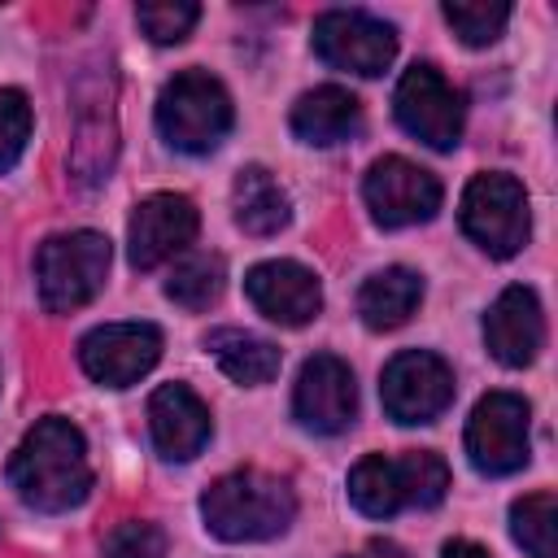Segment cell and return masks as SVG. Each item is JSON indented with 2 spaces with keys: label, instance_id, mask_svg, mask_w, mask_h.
<instances>
[{
  "label": "cell",
  "instance_id": "obj_1",
  "mask_svg": "<svg viewBox=\"0 0 558 558\" xmlns=\"http://www.w3.org/2000/svg\"><path fill=\"white\" fill-rule=\"evenodd\" d=\"M9 484L26 506L44 514L83 506L92 493V462H87L83 432L57 414L39 418L9 458Z\"/></svg>",
  "mask_w": 558,
  "mask_h": 558
},
{
  "label": "cell",
  "instance_id": "obj_2",
  "mask_svg": "<svg viewBox=\"0 0 558 558\" xmlns=\"http://www.w3.org/2000/svg\"><path fill=\"white\" fill-rule=\"evenodd\" d=\"M201 519L218 541H270L296 519V493L283 475L244 466L218 475L201 497Z\"/></svg>",
  "mask_w": 558,
  "mask_h": 558
},
{
  "label": "cell",
  "instance_id": "obj_3",
  "mask_svg": "<svg viewBox=\"0 0 558 558\" xmlns=\"http://www.w3.org/2000/svg\"><path fill=\"white\" fill-rule=\"evenodd\" d=\"M449 488V466L440 453L432 449H405L397 458L384 453H366L353 471H349V497L362 514L371 519H388L405 506H436Z\"/></svg>",
  "mask_w": 558,
  "mask_h": 558
},
{
  "label": "cell",
  "instance_id": "obj_4",
  "mask_svg": "<svg viewBox=\"0 0 558 558\" xmlns=\"http://www.w3.org/2000/svg\"><path fill=\"white\" fill-rule=\"evenodd\" d=\"M109 279V240L100 231L48 235L35 253V288L48 314H70L87 305Z\"/></svg>",
  "mask_w": 558,
  "mask_h": 558
},
{
  "label": "cell",
  "instance_id": "obj_5",
  "mask_svg": "<svg viewBox=\"0 0 558 558\" xmlns=\"http://www.w3.org/2000/svg\"><path fill=\"white\" fill-rule=\"evenodd\" d=\"M231 96L205 70L174 74L157 96V131L179 153H209L231 131Z\"/></svg>",
  "mask_w": 558,
  "mask_h": 558
},
{
  "label": "cell",
  "instance_id": "obj_6",
  "mask_svg": "<svg viewBox=\"0 0 558 558\" xmlns=\"http://www.w3.org/2000/svg\"><path fill=\"white\" fill-rule=\"evenodd\" d=\"M458 222L488 257H514L527 244V227H532L523 183L501 170L475 174L462 192Z\"/></svg>",
  "mask_w": 558,
  "mask_h": 558
},
{
  "label": "cell",
  "instance_id": "obj_7",
  "mask_svg": "<svg viewBox=\"0 0 558 558\" xmlns=\"http://www.w3.org/2000/svg\"><path fill=\"white\" fill-rule=\"evenodd\" d=\"M314 52L331 70H349L362 78H375L392 65L397 57V31L362 9H327L314 17Z\"/></svg>",
  "mask_w": 558,
  "mask_h": 558
},
{
  "label": "cell",
  "instance_id": "obj_8",
  "mask_svg": "<svg viewBox=\"0 0 558 558\" xmlns=\"http://www.w3.org/2000/svg\"><path fill=\"white\" fill-rule=\"evenodd\" d=\"M532 410L519 392H488L466 418V458L480 475H510L527 462Z\"/></svg>",
  "mask_w": 558,
  "mask_h": 558
},
{
  "label": "cell",
  "instance_id": "obj_9",
  "mask_svg": "<svg viewBox=\"0 0 558 558\" xmlns=\"http://www.w3.org/2000/svg\"><path fill=\"white\" fill-rule=\"evenodd\" d=\"M392 109H397V122L414 140H423L427 148H453L462 140V96L427 61H414L401 74L397 96H392Z\"/></svg>",
  "mask_w": 558,
  "mask_h": 558
},
{
  "label": "cell",
  "instance_id": "obj_10",
  "mask_svg": "<svg viewBox=\"0 0 558 558\" xmlns=\"http://www.w3.org/2000/svg\"><path fill=\"white\" fill-rule=\"evenodd\" d=\"M379 397L397 423H432L453 401V371L427 349H405L384 366Z\"/></svg>",
  "mask_w": 558,
  "mask_h": 558
},
{
  "label": "cell",
  "instance_id": "obj_11",
  "mask_svg": "<svg viewBox=\"0 0 558 558\" xmlns=\"http://www.w3.org/2000/svg\"><path fill=\"white\" fill-rule=\"evenodd\" d=\"M362 196L379 227H414L436 218L440 179L405 157H379L362 179Z\"/></svg>",
  "mask_w": 558,
  "mask_h": 558
},
{
  "label": "cell",
  "instance_id": "obj_12",
  "mask_svg": "<svg viewBox=\"0 0 558 558\" xmlns=\"http://www.w3.org/2000/svg\"><path fill=\"white\" fill-rule=\"evenodd\" d=\"M161 357V331L153 323H105L78 340L83 371L105 388H126L144 379Z\"/></svg>",
  "mask_w": 558,
  "mask_h": 558
},
{
  "label": "cell",
  "instance_id": "obj_13",
  "mask_svg": "<svg viewBox=\"0 0 558 558\" xmlns=\"http://www.w3.org/2000/svg\"><path fill=\"white\" fill-rule=\"evenodd\" d=\"M292 414L305 432L318 436H340L353 414H357V384L353 371L336 353H314L305 357L296 388H292Z\"/></svg>",
  "mask_w": 558,
  "mask_h": 558
},
{
  "label": "cell",
  "instance_id": "obj_14",
  "mask_svg": "<svg viewBox=\"0 0 558 558\" xmlns=\"http://www.w3.org/2000/svg\"><path fill=\"white\" fill-rule=\"evenodd\" d=\"M201 214L187 196L179 192H153L135 205L131 227H126V244H131V266L135 270H153L161 262H170L174 253H183L196 240Z\"/></svg>",
  "mask_w": 558,
  "mask_h": 558
},
{
  "label": "cell",
  "instance_id": "obj_15",
  "mask_svg": "<svg viewBox=\"0 0 558 558\" xmlns=\"http://www.w3.org/2000/svg\"><path fill=\"white\" fill-rule=\"evenodd\" d=\"M244 292L257 305V314H266L279 327H305L318 310H323V283L314 270H305L301 262H257L244 275Z\"/></svg>",
  "mask_w": 558,
  "mask_h": 558
},
{
  "label": "cell",
  "instance_id": "obj_16",
  "mask_svg": "<svg viewBox=\"0 0 558 558\" xmlns=\"http://www.w3.org/2000/svg\"><path fill=\"white\" fill-rule=\"evenodd\" d=\"M484 344L501 366H527L545 344V314L532 288L510 283L484 314Z\"/></svg>",
  "mask_w": 558,
  "mask_h": 558
},
{
  "label": "cell",
  "instance_id": "obj_17",
  "mask_svg": "<svg viewBox=\"0 0 558 558\" xmlns=\"http://www.w3.org/2000/svg\"><path fill=\"white\" fill-rule=\"evenodd\" d=\"M209 405L187 388V384H161L148 397V432L161 458L187 462L205 449L209 440Z\"/></svg>",
  "mask_w": 558,
  "mask_h": 558
},
{
  "label": "cell",
  "instance_id": "obj_18",
  "mask_svg": "<svg viewBox=\"0 0 558 558\" xmlns=\"http://www.w3.org/2000/svg\"><path fill=\"white\" fill-rule=\"evenodd\" d=\"M288 122H292V135H296L301 144L327 148V144H340V140H349V135L357 131L362 105H357V96H353L349 87L327 83V87L305 92V96L292 105V118H288Z\"/></svg>",
  "mask_w": 558,
  "mask_h": 558
},
{
  "label": "cell",
  "instance_id": "obj_19",
  "mask_svg": "<svg viewBox=\"0 0 558 558\" xmlns=\"http://www.w3.org/2000/svg\"><path fill=\"white\" fill-rule=\"evenodd\" d=\"M423 301V279L410 266H388L379 275H371L357 292V314L371 331H392L401 323H410V314Z\"/></svg>",
  "mask_w": 558,
  "mask_h": 558
},
{
  "label": "cell",
  "instance_id": "obj_20",
  "mask_svg": "<svg viewBox=\"0 0 558 558\" xmlns=\"http://www.w3.org/2000/svg\"><path fill=\"white\" fill-rule=\"evenodd\" d=\"M235 222L240 231L248 235H275L288 227L292 218V205H288V192L279 187V179L266 170V166H244L235 174Z\"/></svg>",
  "mask_w": 558,
  "mask_h": 558
},
{
  "label": "cell",
  "instance_id": "obj_21",
  "mask_svg": "<svg viewBox=\"0 0 558 558\" xmlns=\"http://www.w3.org/2000/svg\"><path fill=\"white\" fill-rule=\"evenodd\" d=\"M205 349L214 353V362L222 366L227 379L235 384H270L279 375V349L253 331H240V327H218L205 336Z\"/></svg>",
  "mask_w": 558,
  "mask_h": 558
},
{
  "label": "cell",
  "instance_id": "obj_22",
  "mask_svg": "<svg viewBox=\"0 0 558 558\" xmlns=\"http://www.w3.org/2000/svg\"><path fill=\"white\" fill-rule=\"evenodd\" d=\"M554 523H558V501L554 493H527L510 506V532L532 558H558L554 549Z\"/></svg>",
  "mask_w": 558,
  "mask_h": 558
},
{
  "label": "cell",
  "instance_id": "obj_23",
  "mask_svg": "<svg viewBox=\"0 0 558 558\" xmlns=\"http://www.w3.org/2000/svg\"><path fill=\"white\" fill-rule=\"evenodd\" d=\"M222 292V257L218 253H196L187 262L174 266V275L166 279V296L183 310H205L214 305Z\"/></svg>",
  "mask_w": 558,
  "mask_h": 558
},
{
  "label": "cell",
  "instance_id": "obj_24",
  "mask_svg": "<svg viewBox=\"0 0 558 558\" xmlns=\"http://www.w3.org/2000/svg\"><path fill=\"white\" fill-rule=\"evenodd\" d=\"M440 13L462 35V44H471V48L493 44L510 22V4H501V0H449Z\"/></svg>",
  "mask_w": 558,
  "mask_h": 558
},
{
  "label": "cell",
  "instance_id": "obj_25",
  "mask_svg": "<svg viewBox=\"0 0 558 558\" xmlns=\"http://www.w3.org/2000/svg\"><path fill=\"white\" fill-rule=\"evenodd\" d=\"M196 17H201V4H192V0H166V4H140L135 9V22H140V31L153 44H179V39H187V31L196 26Z\"/></svg>",
  "mask_w": 558,
  "mask_h": 558
},
{
  "label": "cell",
  "instance_id": "obj_26",
  "mask_svg": "<svg viewBox=\"0 0 558 558\" xmlns=\"http://www.w3.org/2000/svg\"><path fill=\"white\" fill-rule=\"evenodd\" d=\"M26 140H31V105L17 87H4L0 92V174L26 153Z\"/></svg>",
  "mask_w": 558,
  "mask_h": 558
},
{
  "label": "cell",
  "instance_id": "obj_27",
  "mask_svg": "<svg viewBox=\"0 0 558 558\" xmlns=\"http://www.w3.org/2000/svg\"><path fill=\"white\" fill-rule=\"evenodd\" d=\"M105 558H166V532L144 519H126L105 536Z\"/></svg>",
  "mask_w": 558,
  "mask_h": 558
},
{
  "label": "cell",
  "instance_id": "obj_28",
  "mask_svg": "<svg viewBox=\"0 0 558 558\" xmlns=\"http://www.w3.org/2000/svg\"><path fill=\"white\" fill-rule=\"evenodd\" d=\"M349 558H410V549H401L397 541H388V536H375V541H366L357 554H349Z\"/></svg>",
  "mask_w": 558,
  "mask_h": 558
},
{
  "label": "cell",
  "instance_id": "obj_29",
  "mask_svg": "<svg viewBox=\"0 0 558 558\" xmlns=\"http://www.w3.org/2000/svg\"><path fill=\"white\" fill-rule=\"evenodd\" d=\"M440 558H493V554L480 549L475 541H449V545L440 549Z\"/></svg>",
  "mask_w": 558,
  "mask_h": 558
}]
</instances>
